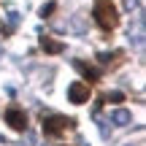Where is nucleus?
Instances as JSON below:
<instances>
[{
	"label": "nucleus",
	"mask_w": 146,
	"mask_h": 146,
	"mask_svg": "<svg viewBox=\"0 0 146 146\" xmlns=\"http://www.w3.org/2000/svg\"><path fill=\"white\" fill-rule=\"evenodd\" d=\"M68 100H70V103H76V106L87 103V100H89V84H84V81H73L70 87H68Z\"/></svg>",
	"instance_id": "obj_4"
},
{
	"label": "nucleus",
	"mask_w": 146,
	"mask_h": 146,
	"mask_svg": "<svg viewBox=\"0 0 146 146\" xmlns=\"http://www.w3.org/2000/svg\"><path fill=\"white\" fill-rule=\"evenodd\" d=\"M130 111H125V108H119V111H114V116H111V122H116L119 127H125V125H130Z\"/></svg>",
	"instance_id": "obj_8"
},
{
	"label": "nucleus",
	"mask_w": 146,
	"mask_h": 146,
	"mask_svg": "<svg viewBox=\"0 0 146 146\" xmlns=\"http://www.w3.org/2000/svg\"><path fill=\"white\" fill-rule=\"evenodd\" d=\"M98 62L106 65V68H116V65L122 62V52L119 49H116V52H103V54H98Z\"/></svg>",
	"instance_id": "obj_7"
},
{
	"label": "nucleus",
	"mask_w": 146,
	"mask_h": 146,
	"mask_svg": "<svg viewBox=\"0 0 146 146\" xmlns=\"http://www.w3.org/2000/svg\"><path fill=\"white\" fill-rule=\"evenodd\" d=\"M92 16H95V22H98V27L103 33H111L119 25V11L111 5V0H98L92 5Z\"/></svg>",
	"instance_id": "obj_1"
},
{
	"label": "nucleus",
	"mask_w": 146,
	"mask_h": 146,
	"mask_svg": "<svg viewBox=\"0 0 146 146\" xmlns=\"http://www.w3.org/2000/svg\"><path fill=\"white\" fill-rule=\"evenodd\" d=\"M76 127V119H70V116H49V119H43V133L52 138L62 135L65 130H73Z\"/></svg>",
	"instance_id": "obj_2"
},
{
	"label": "nucleus",
	"mask_w": 146,
	"mask_h": 146,
	"mask_svg": "<svg viewBox=\"0 0 146 146\" xmlns=\"http://www.w3.org/2000/svg\"><path fill=\"white\" fill-rule=\"evenodd\" d=\"M106 103H114V106H119L122 103V100H125V95H122V92H116V89H114V92H108V95H106Z\"/></svg>",
	"instance_id": "obj_9"
},
{
	"label": "nucleus",
	"mask_w": 146,
	"mask_h": 146,
	"mask_svg": "<svg viewBox=\"0 0 146 146\" xmlns=\"http://www.w3.org/2000/svg\"><path fill=\"white\" fill-rule=\"evenodd\" d=\"M41 49L46 54H62L65 52V43L62 41H54L52 35H41Z\"/></svg>",
	"instance_id": "obj_6"
},
{
	"label": "nucleus",
	"mask_w": 146,
	"mask_h": 146,
	"mask_svg": "<svg viewBox=\"0 0 146 146\" xmlns=\"http://www.w3.org/2000/svg\"><path fill=\"white\" fill-rule=\"evenodd\" d=\"M5 122H8V127L16 130V133L27 130V114L19 108V106H8V108H5Z\"/></svg>",
	"instance_id": "obj_3"
},
{
	"label": "nucleus",
	"mask_w": 146,
	"mask_h": 146,
	"mask_svg": "<svg viewBox=\"0 0 146 146\" xmlns=\"http://www.w3.org/2000/svg\"><path fill=\"white\" fill-rule=\"evenodd\" d=\"M73 68H76L78 73H81L84 78H89V84H95V81H100V73L92 68L89 62H84V60H73Z\"/></svg>",
	"instance_id": "obj_5"
},
{
	"label": "nucleus",
	"mask_w": 146,
	"mask_h": 146,
	"mask_svg": "<svg viewBox=\"0 0 146 146\" xmlns=\"http://www.w3.org/2000/svg\"><path fill=\"white\" fill-rule=\"evenodd\" d=\"M54 8H57L54 3H46V5L41 8V16H43V19H46V16H52V14H54Z\"/></svg>",
	"instance_id": "obj_10"
},
{
	"label": "nucleus",
	"mask_w": 146,
	"mask_h": 146,
	"mask_svg": "<svg viewBox=\"0 0 146 146\" xmlns=\"http://www.w3.org/2000/svg\"><path fill=\"white\" fill-rule=\"evenodd\" d=\"M16 22H19V14H16V11H11V14H8V25H5V27H8V30H14Z\"/></svg>",
	"instance_id": "obj_11"
},
{
	"label": "nucleus",
	"mask_w": 146,
	"mask_h": 146,
	"mask_svg": "<svg viewBox=\"0 0 146 146\" xmlns=\"http://www.w3.org/2000/svg\"><path fill=\"white\" fill-rule=\"evenodd\" d=\"M133 5H138V0H127V8H133Z\"/></svg>",
	"instance_id": "obj_12"
}]
</instances>
